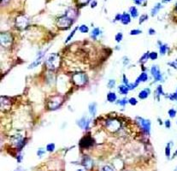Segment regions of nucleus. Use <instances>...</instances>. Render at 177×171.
Listing matches in <instances>:
<instances>
[{"label":"nucleus","instance_id":"obj_1","mask_svg":"<svg viewBox=\"0 0 177 171\" xmlns=\"http://www.w3.org/2000/svg\"><path fill=\"white\" fill-rule=\"evenodd\" d=\"M61 57L58 53H51L46 59V66L51 71H55L60 67Z\"/></svg>","mask_w":177,"mask_h":171},{"label":"nucleus","instance_id":"obj_2","mask_svg":"<svg viewBox=\"0 0 177 171\" xmlns=\"http://www.w3.org/2000/svg\"><path fill=\"white\" fill-rule=\"evenodd\" d=\"M104 126L110 133H117L122 128V123L116 118H109L105 121Z\"/></svg>","mask_w":177,"mask_h":171},{"label":"nucleus","instance_id":"obj_3","mask_svg":"<svg viewBox=\"0 0 177 171\" xmlns=\"http://www.w3.org/2000/svg\"><path fill=\"white\" fill-rule=\"evenodd\" d=\"M63 102V98L61 95H55L48 99L47 109L49 110H56L62 105Z\"/></svg>","mask_w":177,"mask_h":171},{"label":"nucleus","instance_id":"obj_4","mask_svg":"<svg viewBox=\"0 0 177 171\" xmlns=\"http://www.w3.org/2000/svg\"><path fill=\"white\" fill-rule=\"evenodd\" d=\"M73 22H74L73 19H71L70 17L64 15H62L57 19V26L61 30H68L73 25Z\"/></svg>","mask_w":177,"mask_h":171},{"label":"nucleus","instance_id":"obj_5","mask_svg":"<svg viewBox=\"0 0 177 171\" xmlns=\"http://www.w3.org/2000/svg\"><path fill=\"white\" fill-rule=\"evenodd\" d=\"M73 82L77 87H83L88 82V77L83 72H77L72 77Z\"/></svg>","mask_w":177,"mask_h":171},{"label":"nucleus","instance_id":"obj_6","mask_svg":"<svg viewBox=\"0 0 177 171\" xmlns=\"http://www.w3.org/2000/svg\"><path fill=\"white\" fill-rule=\"evenodd\" d=\"M10 142H11V145H14L15 148L21 150L26 144V139L21 134L17 133L10 137Z\"/></svg>","mask_w":177,"mask_h":171},{"label":"nucleus","instance_id":"obj_7","mask_svg":"<svg viewBox=\"0 0 177 171\" xmlns=\"http://www.w3.org/2000/svg\"><path fill=\"white\" fill-rule=\"evenodd\" d=\"M138 125L141 128V129L143 130L144 133H145L146 134H150L151 133V121L148 119H145L141 116H136L135 118Z\"/></svg>","mask_w":177,"mask_h":171},{"label":"nucleus","instance_id":"obj_8","mask_svg":"<svg viewBox=\"0 0 177 171\" xmlns=\"http://www.w3.org/2000/svg\"><path fill=\"white\" fill-rule=\"evenodd\" d=\"M0 43L1 46L4 48H9L11 46L13 43V37L8 32H1L0 34Z\"/></svg>","mask_w":177,"mask_h":171},{"label":"nucleus","instance_id":"obj_9","mask_svg":"<svg viewBox=\"0 0 177 171\" xmlns=\"http://www.w3.org/2000/svg\"><path fill=\"white\" fill-rule=\"evenodd\" d=\"M29 24V20L26 15H19L16 17L15 21V25L17 29L19 30H24L26 29L27 27Z\"/></svg>","mask_w":177,"mask_h":171},{"label":"nucleus","instance_id":"obj_10","mask_svg":"<svg viewBox=\"0 0 177 171\" xmlns=\"http://www.w3.org/2000/svg\"><path fill=\"white\" fill-rule=\"evenodd\" d=\"M11 100L7 98V97H4L2 96L1 97V99H0V109L2 112H7L9 109L11 108Z\"/></svg>","mask_w":177,"mask_h":171},{"label":"nucleus","instance_id":"obj_11","mask_svg":"<svg viewBox=\"0 0 177 171\" xmlns=\"http://www.w3.org/2000/svg\"><path fill=\"white\" fill-rule=\"evenodd\" d=\"M151 74L152 75L155 81H162L164 79V76L160 71V68L157 65H153L151 68Z\"/></svg>","mask_w":177,"mask_h":171},{"label":"nucleus","instance_id":"obj_12","mask_svg":"<svg viewBox=\"0 0 177 171\" xmlns=\"http://www.w3.org/2000/svg\"><path fill=\"white\" fill-rule=\"evenodd\" d=\"M93 145H94V139L88 134L83 137L80 141V146L82 148H89Z\"/></svg>","mask_w":177,"mask_h":171},{"label":"nucleus","instance_id":"obj_13","mask_svg":"<svg viewBox=\"0 0 177 171\" xmlns=\"http://www.w3.org/2000/svg\"><path fill=\"white\" fill-rule=\"evenodd\" d=\"M45 54H46V51H40V52H39V54L37 56L36 59L32 63H30V65L28 66V68L31 69V68H36V67H38L41 63L42 60H43V57H45Z\"/></svg>","mask_w":177,"mask_h":171},{"label":"nucleus","instance_id":"obj_14","mask_svg":"<svg viewBox=\"0 0 177 171\" xmlns=\"http://www.w3.org/2000/svg\"><path fill=\"white\" fill-rule=\"evenodd\" d=\"M76 123H77V125L79 126L80 128L87 130L89 128V125H90V120H89V119H87L85 116H83L81 119H79V120L76 122Z\"/></svg>","mask_w":177,"mask_h":171},{"label":"nucleus","instance_id":"obj_15","mask_svg":"<svg viewBox=\"0 0 177 171\" xmlns=\"http://www.w3.org/2000/svg\"><path fill=\"white\" fill-rule=\"evenodd\" d=\"M82 165L87 170H91L93 166V161L89 157H84L82 160Z\"/></svg>","mask_w":177,"mask_h":171},{"label":"nucleus","instance_id":"obj_16","mask_svg":"<svg viewBox=\"0 0 177 171\" xmlns=\"http://www.w3.org/2000/svg\"><path fill=\"white\" fill-rule=\"evenodd\" d=\"M151 90L149 88H145L143 90H141L140 92H139V98L140 99H146L148 98V96L150 95Z\"/></svg>","mask_w":177,"mask_h":171},{"label":"nucleus","instance_id":"obj_17","mask_svg":"<svg viewBox=\"0 0 177 171\" xmlns=\"http://www.w3.org/2000/svg\"><path fill=\"white\" fill-rule=\"evenodd\" d=\"M65 15H66L67 16H68V17H70L71 19H73V20L75 21L76 16H77V10H76L75 9H74V8H69L68 10H67Z\"/></svg>","mask_w":177,"mask_h":171},{"label":"nucleus","instance_id":"obj_18","mask_svg":"<svg viewBox=\"0 0 177 171\" xmlns=\"http://www.w3.org/2000/svg\"><path fill=\"white\" fill-rule=\"evenodd\" d=\"M159 45V51H160V54L162 55V56H164V55L167 53V51H169V46H168V45L167 44H163V43H161L160 41H158L157 42Z\"/></svg>","mask_w":177,"mask_h":171},{"label":"nucleus","instance_id":"obj_19","mask_svg":"<svg viewBox=\"0 0 177 171\" xmlns=\"http://www.w3.org/2000/svg\"><path fill=\"white\" fill-rule=\"evenodd\" d=\"M88 111L89 113H90V115L92 116H96V114H97V103H91L90 104L88 105Z\"/></svg>","mask_w":177,"mask_h":171},{"label":"nucleus","instance_id":"obj_20","mask_svg":"<svg viewBox=\"0 0 177 171\" xmlns=\"http://www.w3.org/2000/svg\"><path fill=\"white\" fill-rule=\"evenodd\" d=\"M120 21L123 23V25H128L131 21V15L128 13H123L122 15V18H121Z\"/></svg>","mask_w":177,"mask_h":171},{"label":"nucleus","instance_id":"obj_21","mask_svg":"<svg viewBox=\"0 0 177 171\" xmlns=\"http://www.w3.org/2000/svg\"><path fill=\"white\" fill-rule=\"evenodd\" d=\"M162 95H165L164 94V89H163V87L162 86H158L156 90H155V98H157V100L159 101L160 100V96Z\"/></svg>","mask_w":177,"mask_h":171},{"label":"nucleus","instance_id":"obj_22","mask_svg":"<svg viewBox=\"0 0 177 171\" xmlns=\"http://www.w3.org/2000/svg\"><path fill=\"white\" fill-rule=\"evenodd\" d=\"M106 99H107V101L109 103L116 102L117 96H116V94L114 92H108L107 96H106Z\"/></svg>","mask_w":177,"mask_h":171},{"label":"nucleus","instance_id":"obj_23","mask_svg":"<svg viewBox=\"0 0 177 171\" xmlns=\"http://www.w3.org/2000/svg\"><path fill=\"white\" fill-rule=\"evenodd\" d=\"M162 8H163L162 4H161V3H157V4L153 7V8H152V10H151V16H155V15H157V14L159 12V10H160Z\"/></svg>","mask_w":177,"mask_h":171},{"label":"nucleus","instance_id":"obj_24","mask_svg":"<svg viewBox=\"0 0 177 171\" xmlns=\"http://www.w3.org/2000/svg\"><path fill=\"white\" fill-rule=\"evenodd\" d=\"M118 91H119V92L121 93V94H123V95H127L128 93H129V87L126 86V85H120L119 87H118Z\"/></svg>","mask_w":177,"mask_h":171},{"label":"nucleus","instance_id":"obj_25","mask_svg":"<svg viewBox=\"0 0 177 171\" xmlns=\"http://www.w3.org/2000/svg\"><path fill=\"white\" fill-rule=\"evenodd\" d=\"M101 34H102V31L98 27H95V28H93V30L91 33V38H93V40H96Z\"/></svg>","mask_w":177,"mask_h":171},{"label":"nucleus","instance_id":"obj_26","mask_svg":"<svg viewBox=\"0 0 177 171\" xmlns=\"http://www.w3.org/2000/svg\"><path fill=\"white\" fill-rule=\"evenodd\" d=\"M137 80L140 82H146L148 81V75L145 72H142L140 75L138 76Z\"/></svg>","mask_w":177,"mask_h":171},{"label":"nucleus","instance_id":"obj_27","mask_svg":"<svg viewBox=\"0 0 177 171\" xmlns=\"http://www.w3.org/2000/svg\"><path fill=\"white\" fill-rule=\"evenodd\" d=\"M149 53H150V51H147V52H145V53H144L142 55V57H140V62L141 63V64H145L146 62L149 60Z\"/></svg>","mask_w":177,"mask_h":171},{"label":"nucleus","instance_id":"obj_28","mask_svg":"<svg viewBox=\"0 0 177 171\" xmlns=\"http://www.w3.org/2000/svg\"><path fill=\"white\" fill-rule=\"evenodd\" d=\"M129 13L130 15H131V16H132V17H134V18H136V17H138V15H139L138 10L136 9V7H134V6L130 7Z\"/></svg>","mask_w":177,"mask_h":171},{"label":"nucleus","instance_id":"obj_29","mask_svg":"<svg viewBox=\"0 0 177 171\" xmlns=\"http://www.w3.org/2000/svg\"><path fill=\"white\" fill-rule=\"evenodd\" d=\"M173 145V142H169L167 146L165 147V155L168 158L170 157V151H171V146Z\"/></svg>","mask_w":177,"mask_h":171},{"label":"nucleus","instance_id":"obj_30","mask_svg":"<svg viewBox=\"0 0 177 171\" xmlns=\"http://www.w3.org/2000/svg\"><path fill=\"white\" fill-rule=\"evenodd\" d=\"M140 82L138 80L136 79V81L134 82H133V83H129L128 85H127V87H129V91H131V90H134V89H135L136 87H138V86H139V84H140Z\"/></svg>","mask_w":177,"mask_h":171},{"label":"nucleus","instance_id":"obj_31","mask_svg":"<svg viewBox=\"0 0 177 171\" xmlns=\"http://www.w3.org/2000/svg\"><path fill=\"white\" fill-rule=\"evenodd\" d=\"M116 103V104H118V105H119V106H121V107H125V106H126V104L129 103V100H128V98H122V99L117 100Z\"/></svg>","mask_w":177,"mask_h":171},{"label":"nucleus","instance_id":"obj_32","mask_svg":"<svg viewBox=\"0 0 177 171\" xmlns=\"http://www.w3.org/2000/svg\"><path fill=\"white\" fill-rule=\"evenodd\" d=\"M78 30H79L81 33H82V34H87V33H88L89 28L87 25L82 24V25H81V26H79V27H78Z\"/></svg>","mask_w":177,"mask_h":171},{"label":"nucleus","instance_id":"obj_33","mask_svg":"<svg viewBox=\"0 0 177 171\" xmlns=\"http://www.w3.org/2000/svg\"><path fill=\"white\" fill-rule=\"evenodd\" d=\"M77 30H78V27H75V29H74V30L71 32V34H69L68 37H67V39H66V40H65V43H68V41H70L71 40H72V39H73V37L75 36V33H76V31H77Z\"/></svg>","mask_w":177,"mask_h":171},{"label":"nucleus","instance_id":"obj_34","mask_svg":"<svg viewBox=\"0 0 177 171\" xmlns=\"http://www.w3.org/2000/svg\"><path fill=\"white\" fill-rule=\"evenodd\" d=\"M166 98H168L171 101H177V89L174 93H171L170 95L166 96Z\"/></svg>","mask_w":177,"mask_h":171},{"label":"nucleus","instance_id":"obj_35","mask_svg":"<svg viewBox=\"0 0 177 171\" xmlns=\"http://www.w3.org/2000/svg\"><path fill=\"white\" fill-rule=\"evenodd\" d=\"M123 40V33H121V32H119V33H117L116 34V36H115V40L117 42V43H120L121 41Z\"/></svg>","mask_w":177,"mask_h":171},{"label":"nucleus","instance_id":"obj_36","mask_svg":"<svg viewBox=\"0 0 177 171\" xmlns=\"http://www.w3.org/2000/svg\"><path fill=\"white\" fill-rule=\"evenodd\" d=\"M46 150H47L48 152H52L55 150V144L54 143H50L46 145Z\"/></svg>","mask_w":177,"mask_h":171},{"label":"nucleus","instance_id":"obj_37","mask_svg":"<svg viewBox=\"0 0 177 171\" xmlns=\"http://www.w3.org/2000/svg\"><path fill=\"white\" fill-rule=\"evenodd\" d=\"M176 110L175 109H170L169 111H168V115H169V116L170 118H175L176 116Z\"/></svg>","mask_w":177,"mask_h":171},{"label":"nucleus","instance_id":"obj_38","mask_svg":"<svg viewBox=\"0 0 177 171\" xmlns=\"http://www.w3.org/2000/svg\"><path fill=\"white\" fill-rule=\"evenodd\" d=\"M108 86V88L109 89H112L115 86H116V80H114V79H110L109 80V81H108V84H107Z\"/></svg>","mask_w":177,"mask_h":171},{"label":"nucleus","instance_id":"obj_39","mask_svg":"<svg viewBox=\"0 0 177 171\" xmlns=\"http://www.w3.org/2000/svg\"><path fill=\"white\" fill-rule=\"evenodd\" d=\"M168 65L171 67V68H175V69H176L177 70V59H175L174 61H171L169 62H168Z\"/></svg>","mask_w":177,"mask_h":171},{"label":"nucleus","instance_id":"obj_40","mask_svg":"<svg viewBox=\"0 0 177 171\" xmlns=\"http://www.w3.org/2000/svg\"><path fill=\"white\" fill-rule=\"evenodd\" d=\"M149 59L151 60H156L157 59V53L156 51H151L149 53Z\"/></svg>","mask_w":177,"mask_h":171},{"label":"nucleus","instance_id":"obj_41","mask_svg":"<svg viewBox=\"0 0 177 171\" xmlns=\"http://www.w3.org/2000/svg\"><path fill=\"white\" fill-rule=\"evenodd\" d=\"M141 33H142V31L140 29H133V30L130 31V35L134 36V35H139V34H140Z\"/></svg>","mask_w":177,"mask_h":171},{"label":"nucleus","instance_id":"obj_42","mask_svg":"<svg viewBox=\"0 0 177 171\" xmlns=\"http://www.w3.org/2000/svg\"><path fill=\"white\" fill-rule=\"evenodd\" d=\"M129 103L131 104L132 106H134V105H136L137 103H138V101H137V99L135 98H129Z\"/></svg>","mask_w":177,"mask_h":171},{"label":"nucleus","instance_id":"obj_43","mask_svg":"<svg viewBox=\"0 0 177 171\" xmlns=\"http://www.w3.org/2000/svg\"><path fill=\"white\" fill-rule=\"evenodd\" d=\"M148 19V15H142L140 17V20H139V23L140 24H142V22L145 21Z\"/></svg>","mask_w":177,"mask_h":171},{"label":"nucleus","instance_id":"obj_44","mask_svg":"<svg viewBox=\"0 0 177 171\" xmlns=\"http://www.w3.org/2000/svg\"><path fill=\"white\" fill-rule=\"evenodd\" d=\"M90 1H91V0H77V3H78V4H79V5L83 6V5L87 4Z\"/></svg>","mask_w":177,"mask_h":171},{"label":"nucleus","instance_id":"obj_45","mask_svg":"<svg viewBox=\"0 0 177 171\" xmlns=\"http://www.w3.org/2000/svg\"><path fill=\"white\" fill-rule=\"evenodd\" d=\"M45 154V150L43 148H40L38 151H37V156L39 157H41L43 155Z\"/></svg>","mask_w":177,"mask_h":171},{"label":"nucleus","instance_id":"obj_46","mask_svg":"<svg viewBox=\"0 0 177 171\" xmlns=\"http://www.w3.org/2000/svg\"><path fill=\"white\" fill-rule=\"evenodd\" d=\"M103 171H115V170H113V168H111L110 166L106 165V166L103 167Z\"/></svg>","mask_w":177,"mask_h":171},{"label":"nucleus","instance_id":"obj_47","mask_svg":"<svg viewBox=\"0 0 177 171\" xmlns=\"http://www.w3.org/2000/svg\"><path fill=\"white\" fill-rule=\"evenodd\" d=\"M164 125H165V127H166L167 128H171L170 120H166V121L164 122Z\"/></svg>","mask_w":177,"mask_h":171},{"label":"nucleus","instance_id":"obj_48","mask_svg":"<svg viewBox=\"0 0 177 171\" xmlns=\"http://www.w3.org/2000/svg\"><path fill=\"white\" fill-rule=\"evenodd\" d=\"M123 82L124 85H128L129 82V81H128V79H127V77H126V75H123Z\"/></svg>","mask_w":177,"mask_h":171},{"label":"nucleus","instance_id":"obj_49","mask_svg":"<svg viewBox=\"0 0 177 171\" xmlns=\"http://www.w3.org/2000/svg\"><path fill=\"white\" fill-rule=\"evenodd\" d=\"M148 34H150V35H155L156 34V31H155L154 28H150L148 30Z\"/></svg>","mask_w":177,"mask_h":171},{"label":"nucleus","instance_id":"obj_50","mask_svg":"<svg viewBox=\"0 0 177 171\" xmlns=\"http://www.w3.org/2000/svg\"><path fill=\"white\" fill-rule=\"evenodd\" d=\"M121 18H122V15H121V14H117L116 16H115V20H114V21H121Z\"/></svg>","mask_w":177,"mask_h":171},{"label":"nucleus","instance_id":"obj_51","mask_svg":"<svg viewBox=\"0 0 177 171\" xmlns=\"http://www.w3.org/2000/svg\"><path fill=\"white\" fill-rule=\"evenodd\" d=\"M97 3H98V2H97L96 0H93V1L92 2V4H91V7H92V8H94V7L97 6Z\"/></svg>","mask_w":177,"mask_h":171},{"label":"nucleus","instance_id":"obj_52","mask_svg":"<svg viewBox=\"0 0 177 171\" xmlns=\"http://www.w3.org/2000/svg\"><path fill=\"white\" fill-rule=\"evenodd\" d=\"M134 2L136 4H141V0H134Z\"/></svg>","mask_w":177,"mask_h":171},{"label":"nucleus","instance_id":"obj_53","mask_svg":"<svg viewBox=\"0 0 177 171\" xmlns=\"http://www.w3.org/2000/svg\"><path fill=\"white\" fill-rule=\"evenodd\" d=\"M170 1H172V0H162V2H163L164 4H167V3H170Z\"/></svg>","mask_w":177,"mask_h":171},{"label":"nucleus","instance_id":"obj_54","mask_svg":"<svg viewBox=\"0 0 177 171\" xmlns=\"http://www.w3.org/2000/svg\"><path fill=\"white\" fill-rule=\"evenodd\" d=\"M177 156V150H176V152H175V154H174V156L172 157V158H174V157H176Z\"/></svg>","mask_w":177,"mask_h":171},{"label":"nucleus","instance_id":"obj_55","mask_svg":"<svg viewBox=\"0 0 177 171\" xmlns=\"http://www.w3.org/2000/svg\"><path fill=\"white\" fill-rule=\"evenodd\" d=\"M176 11H177V2L176 3Z\"/></svg>","mask_w":177,"mask_h":171},{"label":"nucleus","instance_id":"obj_56","mask_svg":"<svg viewBox=\"0 0 177 171\" xmlns=\"http://www.w3.org/2000/svg\"><path fill=\"white\" fill-rule=\"evenodd\" d=\"M175 171H177V168H176V170H175Z\"/></svg>","mask_w":177,"mask_h":171},{"label":"nucleus","instance_id":"obj_57","mask_svg":"<svg viewBox=\"0 0 177 171\" xmlns=\"http://www.w3.org/2000/svg\"><path fill=\"white\" fill-rule=\"evenodd\" d=\"M78 171H82V170H78Z\"/></svg>","mask_w":177,"mask_h":171},{"label":"nucleus","instance_id":"obj_58","mask_svg":"<svg viewBox=\"0 0 177 171\" xmlns=\"http://www.w3.org/2000/svg\"><path fill=\"white\" fill-rule=\"evenodd\" d=\"M141 1H142V0H141Z\"/></svg>","mask_w":177,"mask_h":171}]
</instances>
